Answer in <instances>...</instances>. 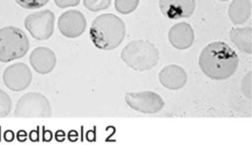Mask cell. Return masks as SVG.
Wrapping results in <instances>:
<instances>
[{
    "instance_id": "9",
    "label": "cell",
    "mask_w": 252,
    "mask_h": 145,
    "mask_svg": "<svg viewBox=\"0 0 252 145\" xmlns=\"http://www.w3.org/2000/svg\"><path fill=\"white\" fill-rule=\"evenodd\" d=\"M87 21L80 11L70 10L63 13L58 20L60 33L69 39H76L85 33Z\"/></svg>"
},
{
    "instance_id": "2",
    "label": "cell",
    "mask_w": 252,
    "mask_h": 145,
    "mask_svg": "<svg viewBox=\"0 0 252 145\" xmlns=\"http://www.w3.org/2000/svg\"><path fill=\"white\" fill-rule=\"evenodd\" d=\"M126 33L125 23L112 14L98 16L93 22L90 36L94 45L103 50H113L123 42Z\"/></svg>"
},
{
    "instance_id": "6",
    "label": "cell",
    "mask_w": 252,
    "mask_h": 145,
    "mask_svg": "<svg viewBox=\"0 0 252 145\" xmlns=\"http://www.w3.org/2000/svg\"><path fill=\"white\" fill-rule=\"evenodd\" d=\"M55 15L50 10L29 14L25 20V27L32 37L36 40L50 39L54 34Z\"/></svg>"
},
{
    "instance_id": "15",
    "label": "cell",
    "mask_w": 252,
    "mask_h": 145,
    "mask_svg": "<svg viewBox=\"0 0 252 145\" xmlns=\"http://www.w3.org/2000/svg\"><path fill=\"white\" fill-rule=\"evenodd\" d=\"M230 38L233 43L242 52L252 54V28L242 27L232 29L230 32Z\"/></svg>"
},
{
    "instance_id": "1",
    "label": "cell",
    "mask_w": 252,
    "mask_h": 145,
    "mask_svg": "<svg viewBox=\"0 0 252 145\" xmlns=\"http://www.w3.org/2000/svg\"><path fill=\"white\" fill-rule=\"evenodd\" d=\"M198 63L202 72L209 78L223 80L235 73L239 58L235 51L226 44L215 42L203 49Z\"/></svg>"
},
{
    "instance_id": "13",
    "label": "cell",
    "mask_w": 252,
    "mask_h": 145,
    "mask_svg": "<svg viewBox=\"0 0 252 145\" xmlns=\"http://www.w3.org/2000/svg\"><path fill=\"white\" fill-rule=\"evenodd\" d=\"M187 79L185 70L178 65L166 66L159 73V80L162 86L170 90H179L184 87Z\"/></svg>"
},
{
    "instance_id": "18",
    "label": "cell",
    "mask_w": 252,
    "mask_h": 145,
    "mask_svg": "<svg viewBox=\"0 0 252 145\" xmlns=\"http://www.w3.org/2000/svg\"><path fill=\"white\" fill-rule=\"evenodd\" d=\"M112 0H84V5L89 11L98 12L108 8Z\"/></svg>"
},
{
    "instance_id": "17",
    "label": "cell",
    "mask_w": 252,
    "mask_h": 145,
    "mask_svg": "<svg viewBox=\"0 0 252 145\" xmlns=\"http://www.w3.org/2000/svg\"><path fill=\"white\" fill-rule=\"evenodd\" d=\"M12 108V102L9 95L0 89V118H4L10 114Z\"/></svg>"
},
{
    "instance_id": "16",
    "label": "cell",
    "mask_w": 252,
    "mask_h": 145,
    "mask_svg": "<svg viewBox=\"0 0 252 145\" xmlns=\"http://www.w3.org/2000/svg\"><path fill=\"white\" fill-rule=\"evenodd\" d=\"M140 0H115V8L122 14H129L133 12L138 6Z\"/></svg>"
},
{
    "instance_id": "3",
    "label": "cell",
    "mask_w": 252,
    "mask_h": 145,
    "mask_svg": "<svg viewBox=\"0 0 252 145\" xmlns=\"http://www.w3.org/2000/svg\"><path fill=\"white\" fill-rule=\"evenodd\" d=\"M121 58L132 70L147 71L156 67L158 62L159 51L153 44L147 41H134L124 48Z\"/></svg>"
},
{
    "instance_id": "8",
    "label": "cell",
    "mask_w": 252,
    "mask_h": 145,
    "mask_svg": "<svg viewBox=\"0 0 252 145\" xmlns=\"http://www.w3.org/2000/svg\"><path fill=\"white\" fill-rule=\"evenodd\" d=\"M2 79L4 84L10 90L21 92L32 83V72L26 64L17 63L5 69Z\"/></svg>"
},
{
    "instance_id": "4",
    "label": "cell",
    "mask_w": 252,
    "mask_h": 145,
    "mask_svg": "<svg viewBox=\"0 0 252 145\" xmlns=\"http://www.w3.org/2000/svg\"><path fill=\"white\" fill-rule=\"evenodd\" d=\"M30 42L26 33L17 27L0 29V62L8 63L28 53Z\"/></svg>"
},
{
    "instance_id": "11",
    "label": "cell",
    "mask_w": 252,
    "mask_h": 145,
    "mask_svg": "<svg viewBox=\"0 0 252 145\" xmlns=\"http://www.w3.org/2000/svg\"><path fill=\"white\" fill-rule=\"evenodd\" d=\"M30 63L36 72L47 74L55 68L57 57L49 48L39 47L32 51L30 55Z\"/></svg>"
},
{
    "instance_id": "12",
    "label": "cell",
    "mask_w": 252,
    "mask_h": 145,
    "mask_svg": "<svg viewBox=\"0 0 252 145\" xmlns=\"http://www.w3.org/2000/svg\"><path fill=\"white\" fill-rule=\"evenodd\" d=\"M168 39L176 49L180 50L188 49L194 43V30L188 23H178L169 30Z\"/></svg>"
},
{
    "instance_id": "19",
    "label": "cell",
    "mask_w": 252,
    "mask_h": 145,
    "mask_svg": "<svg viewBox=\"0 0 252 145\" xmlns=\"http://www.w3.org/2000/svg\"><path fill=\"white\" fill-rule=\"evenodd\" d=\"M15 2L26 9H38L45 6L49 0H15Z\"/></svg>"
},
{
    "instance_id": "7",
    "label": "cell",
    "mask_w": 252,
    "mask_h": 145,
    "mask_svg": "<svg viewBox=\"0 0 252 145\" xmlns=\"http://www.w3.org/2000/svg\"><path fill=\"white\" fill-rule=\"evenodd\" d=\"M125 102L132 109L147 114L159 112L165 105L164 101L158 94L150 91L126 93Z\"/></svg>"
},
{
    "instance_id": "14",
    "label": "cell",
    "mask_w": 252,
    "mask_h": 145,
    "mask_svg": "<svg viewBox=\"0 0 252 145\" xmlns=\"http://www.w3.org/2000/svg\"><path fill=\"white\" fill-rule=\"evenodd\" d=\"M252 14L251 0H233L228 8V16L234 24H243Z\"/></svg>"
},
{
    "instance_id": "20",
    "label": "cell",
    "mask_w": 252,
    "mask_h": 145,
    "mask_svg": "<svg viewBox=\"0 0 252 145\" xmlns=\"http://www.w3.org/2000/svg\"><path fill=\"white\" fill-rule=\"evenodd\" d=\"M81 0H54L56 5L59 8H67L70 7H76L80 3Z\"/></svg>"
},
{
    "instance_id": "10",
    "label": "cell",
    "mask_w": 252,
    "mask_h": 145,
    "mask_svg": "<svg viewBox=\"0 0 252 145\" xmlns=\"http://www.w3.org/2000/svg\"><path fill=\"white\" fill-rule=\"evenodd\" d=\"M162 14L170 19L178 20L191 17L195 9L194 0H160Z\"/></svg>"
},
{
    "instance_id": "5",
    "label": "cell",
    "mask_w": 252,
    "mask_h": 145,
    "mask_svg": "<svg viewBox=\"0 0 252 145\" xmlns=\"http://www.w3.org/2000/svg\"><path fill=\"white\" fill-rule=\"evenodd\" d=\"M14 116L20 118H50L52 116V108L46 97L30 92L20 98Z\"/></svg>"
},
{
    "instance_id": "21",
    "label": "cell",
    "mask_w": 252,
    "mask_h": 145,
    "mask_svg": "<svg viewBox=\"0 0 252 145\" xmlns=\"http://www.w3.org/2000/svg\"><path fill=\"white\" fill-rule=\"evenodd\" d=\"M219 1H222V2H225V1H228V0H219Z\"/></svg>"
}]
</instances>
